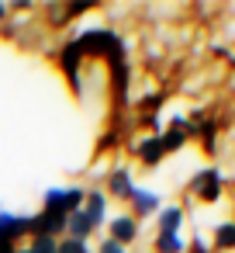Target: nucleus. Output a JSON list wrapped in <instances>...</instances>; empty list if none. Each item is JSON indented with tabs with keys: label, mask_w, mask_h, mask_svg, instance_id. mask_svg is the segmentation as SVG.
Masks as SVG:
<instances>
[{
	"label": "nucleus",
	"mask_w": 235,
	"mask_h": 253,
	"mask_svg": "<svg viewBox=\"0 0 235 253\" xmlns=\"http://www.w3.org/2000/svg\"><path fill=\"white\" fill-rule=\"evenodd\" d=\"M132 191H135L132 170H128V167H114V170L107 173V191H104V194H111V198H118V201H128Z\"/></svg>",
	"instance_id": "423d86ee"
},
{
	"label": "nucleus",
	"mask_w": 235,
	"mask_h": 253,
	"mask_svg": "<svg viewBox=\"0 0 235 253\" xmlns=\"http://www.w3.org/2000/svg\"><path fill=\"white\" fill-rule=\"evenodd\" d=\"M107 229H111L107 239L128 246V243H135V236H138V218H132V215H114V218L107 222Z\"/></svg>",
	"instance_id": "6e6552de"
},
{
	"label": "nucleus",
	"mask_w": 235,
	"mask_h": 253,
	"mask_svg": "<svg viewBox=\"0 0 235 253\" xmlns=\"http://www.w3.org/2000/svg\"><path fill=\"white\" fill-rule=\"evenodd\" d=\"M163 156H166V149H163L159 135H149V139H142V142H138V160H142L145 167H156V163H163Z\"/></svg>",
	"instance_id": "ddd939ff"
},
{
	"label": "nucleus",
	"mask_w": 235,
	"mask_h": 253,
	"mask_svg": "<svg viewBox=\"0 0 235 253\" xmlns=\"http://www.w3.org/2000/svg\"><path fill=\"white\" fill-rule=\"evenodd\" d=\"M187 135H190V125H187L183 118H173V125L159 135V142H163V149H166V153H173V149H180V146L187 142Z\"/></svg>",
	"instance_id": "f8f14e48"
},
{
	"label": "nucleus",
	"mask_w": 235,
	"mask_h": 253,
	"mask_svg": "<svg viewBox=\"0 0 235 253\" xmlns=\"http://www.w3.org/2000/svg\"><path fill=\"white\" fill-rule=\"evenodd\" d=\"M32 236H49V239H63L66 236V215H56V211H38L32 215Z\"/></svg>",
	"instance_id": "39448f33"
},
{
	"label": "nucleus",
	"mask_w": 235,
	"mask_h": 253,
	"mask_svg": "<svg viewBox=\"0 0 235 253\" xmlns=\"http://www.w3.org/2000/svg\"><path fill=\"white\" fill-rule=\"evenodd\" d=\"M83 198L87 191L80 184H66V187H49L45 191V211H56V215H73L76 208H83Z\"/></svg>",
	"instance_id": "f03ea898"
},
{
	"label": "nucleus",
	"mask_w": 235,
	"mask_h": 253,
	"mask_svg": "<svg viewBox=\"0 0 235 253\" xmlns=\"http://www.w3.org/2000/svg\"><path fill=\"white\" fill-rule=\"evenodd\" d=\"M0 253H18V243H4V239H0Z\"/></svg>",
	"instance_id": "412c9836"
},
{
	"label": "nucleus",
	"mask_w": 235,
	"mask_h": 253,
	"mask_svg": "<svg viewBox=\"0 0 235 253\" xmlns=\"http://www.w3.org/2000/svg\"><path fill=\"white\" fill-rule=\"evenodd\" d=\"M83 211L90 215V222H94V229H101L104 225V218H107V194L104 191H87V198H83Z\"/></svg>",
	"instance_id": "9d476101"
},
{
	"label": "nucleus",
	"mask_w": 235,
	"mask_h": 253,
	"mask_svg": "<svg viewBox=\"0 0 235 253\" xmlns=\"http://www.w3.org/2000/svg\"><path fill=\"white\" fill-rule=\"evenodd\" d=\"M101 253H128V250H125L121 243H114V239H104V243H101Z\"/></svg>",
	"instance_id": "aec40b11"
},
{
	"label": "nucleus",
	"mask_w": 235,
	"mask_h": 253,
	"mask_svg": "<svg viewBox=\"0 0 235 253\" xmlns=\"http://www.w3.org/2000/svg\"><path fill=\"white\" fill-rule=\"evenodd\" d=\"M156 253H187V239L180 232H159L156 236Z\"/></svg>",
	"instance_id": "2eb2a0df"
},
{
	"label": "nucleus",
	"mask_w": 235,
	"mask_h": 253,
	"mask_svg": "<svg viewBox=\"0 0 235 253\" xmlns=\"http://www.w3.org/2000/svg\"><path fill=\"white\" fill-rule=\"evenodd\" d=\"M21 236H32V215L0 211V239H4V243H18Z\"/></svg>",
	"instance_id": "7ed1b4c3"
},
{
	"label": "nucleus",
	"mask_w": 235,
	"mask_h": 253,
	"mask_svg": "<svg viewBox=\"0 0 235 253\" xmlns=\"http://www.w3.org/2000/svg\"><path fill=\"white\" fill-rule=\"evenodd\" d=\"M73 42L80 45L83 59L87 56H107L111 63H121V52H125V42L111 28H83L80 39H73Z\"/></svg>",
	"instance_id": "f257e3e1"
},
{
	"label": "nucleus",
	"mask_w": 235,
	"mask_h": 253,
	"mask_svg": "<svg viewBox=\"0 0 235 253\" xmlns=\"http://www.w3.org/2000/svg\"><path fill=\"white\" fill-rule=\"evenodd\" d=\"M156 222H159V232H180L183 225V208L180 205H166L156 211Z\"/></svg>",
	"instance_id": "4468645a"
},
{
	"label": "nucleus",
	"mask_w": 235,
	"mask_h": 253,
	"mask_svg": "<svg viewBox=\"0 0 235 253\" xmlns=\"http://www.w3.org/2000/svg\"><path fill=\"white\" fill-rule=\"evenodd\" d=\"M94 232H97V229H94V222H90V215H87L83 208H76L73 215H66V236H69V239L87 243Z\"/></svg>",
	"instance_id": "1a4fd4ad"
},
{
	"label": "nucleus",
	"mask_w": 235,
	"mask_h": 253,
	"mask_svg": "<svg viewBox=\"0 0 235 253\" xmlns=\"http://www.w3.org/2000/svg\"><path fill=\"white\" fill-rule=\"evenodd\" d=\"M190 191H194V198H201V201H218V198H221V173H218L214 167H204V170L194 177Z\"/></svg>",
	"instance_id": "20e7f679"
},
{
	"label": "nucleus",
	"mask_w": 235,
	"mask_h": 253,
	"mask_svg": "<svg viewBox=\"0 0 235 253\" xmlns=\"http://www.w3.org/2000/svg\"><path fill=\"white\" fill-rule=\"evenodd\" d=\"M80 63H83L80 45H76V42H66V49L59 52V66L69 73V80H73V87H76V90H80Z\"/></svg>",
	"instance_id": "9b49d317"
},
{
	"label": "nucleus",
	"mask_w": 235,
	"mask_h": 253,
	"mask_svg": "<svg viewBox=\"0 0 235 253\" xmlns=\"http://www.w3.org/2000/svg\"><path fill=\"white\" fill-rule=\"evenodd\" d=\"M4 18H7V7H4V4H0V21H4Z\"/></svg>",
	"instance_id": "4be33fe9"
},
{
	"label": "nucleus",
	"mask_w": 235,
	"mask_h": 253,
	"mask_svg": "<svg viewBox=\"0 0 235 253\" xmlns=\"http://www.w3.org/2000/svg\"><path fill=\"white\" fill-rule=\"evenodd\" d=\"M56 253H90V250H87V243H80V239H69V236H63V239H59V246H56Z\"/></svg>",
	"instance_id": "a211bd4d"
},
{
	"label": "nucleus",
	"mask_w": 235,
	"mask_h": 253,
	"mask_svg": "<svg viewBox=\"0 0 235 253\" xmlns=\"http://www.w3.org/2000/svg\"><path fill=\"white\" fill-rule=\"evenodd\" d=\"M128 205H132V218H145V215L159 211V194L149 191V187H135L132 198H128Z\"/></svg>",
	"instance_id": "0eeeda50"
},
{
	"label": "nucleus",
	"mask_w": 235,
	"mask_h": 253,
	"mask_svg": "<svg viewBox=\"0 0 235 253\" xmlns=\"http://www.w3.org/2000/svg\"><path fill=\"white\" fill-rule=\"evenodd\" d=\"M56 246H59V239H49V236H32L28 253H56Z\"/></svg>",
	"instance_id": "f3484780"
},
{
	"label": "nucleus",
	"mask_w": 235,
	"mask_h": 253,
	"mask_svg": "<svg viewBox=\"0 0 235 253\" xmlns=\"http://www.w3.org/2000/svg\"><path fill=\"white\" fill-rule=\"evenodd\" d=\"M211 246H218V250H235V222H218Z\"/></svg>",
	"instance_id": "dca6fc26"
},
{
	"label": "nucleus",
	"mask_w": 235,
	"mask_h": 253,
	"mask_svg": "<svg viewBox=\"0 0 235 253\" xmlns=\"http://www.w3.org/2000/svg\"><path fill=\"white\" fill-rule=\"evenodd\" d=\"M18 253H28V250H18Z\"/></svg>",
	"instance_id": "5701e85b"
},
{
	"label": "nucleus",
	"mask_w": 235,
	"mask_h": 253,
	"mask_svg": "<svg viewBox=\"0 0 235 253\" xmlns=\"http://www.w3.org/2000/svg\"><path fill=\"white\" fill-rule=\"evenodd\" d=\"M190 250H194V253H211V239H207V236H197V239L190 243Z\"/></svg>",
	"instance_id": "6ab92c4d"
}]
</instances>
